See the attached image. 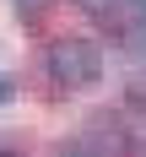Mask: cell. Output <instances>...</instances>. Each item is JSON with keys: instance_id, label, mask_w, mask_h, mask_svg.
Listing matches in <instances>:
<instances>
[{"instance_id": "obj_6", "label": "cell", "mask_w": 146, "mask_h": 157, "mask_svg": "<svg viewBox=\"0 0 146 157\" xmlns=\"http://www.w3.org/2000/svg\"><path fill=\"white\" fill-rule=\"evenodd\" d=\"M0 157H16V152H11V146H0Z\"/></svg>"}, {"instance_id": "obj_3", "label": "cell", "mask_w": 146, "mask_h": 157, "mask_svg": "<svg viewBox=\"0 0 146 157\" xmlns=\"http://www.w3.org/2000/svg\"><path fill=\"white\" fill-rule=\"evenodd\" d=\"M11 6H16L22 16H43V11H49V0H11Z\"/></svg>"}, {"instance_id": "obj_5", "label": "cell", "mask_w": 146, "mask_h": 157, "mask_svg": "<svg viewBox=\"0 0 146 157\" xmlns=\"http://www.w3.org/2000/svg\"><path fill=\"white\" fill-rule=\"evenodd\" d=\"M11 92H16V81H11V76H0V103H11Z\"/></svg>"}, {"instance_id": "obj_4", "label": "cell", "mask_w": 146, "mask_h": 157, "mask_svg": "<svg viewBox=\"0 0 146 157\" xmlns=\"http://www.w3.org/2000/svg\"><path fill=\"white\" fill-rule=\"evenodd\" d=\"M76 6H81V11H97V16H108L114 6H119V0H76Z\"/></svg>"}, {"instance_id": "obj_1", "label": "cell", "mask_w": 146, "mask_h": 157, "mask_svg": "<svg viewBox=\"0 0 146 157\" xmlns=\"http://www.w3.org/2000/svg\"><path fill=\"white\" fill-rule=\"evenodd\" d=\"M43 71L54 87H65V92H81V87H92L97 76H103V54H97L92 38H54L43 54Z\"/></svg>"}, {"instance_id": "obj_2", "label": "cell", "mask_w": 146, "mask_h": 157, "mask_svg": "<svg viewBox=\"0 0 146 157\" xmlns=\"http://www.w3.org/2000/svg\"><path fill=\"white\" fill-rule=\"evenodd\" d=\"M146 33V0H130V38Z\"/></svg>"}]
</instances>
